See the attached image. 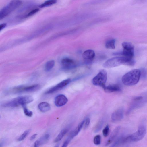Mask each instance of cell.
Segmentation results:
<instances>
[{"mask_svg":"<svg viewBox=\"0 0 147 147\" xmlns=\"http://www.w3.org/2000/svg\"><path fill=\"white\" fill-rule=\"evenodd\" d=\"M95 57L94 51L91 49L85 51L83 53L82 57L84 62L87 64L92 63Z\"/></svg>","mask_w":147,"mask_h":147,"instance_id":"cell-8","label":"cell"},{"mask_svg":"<svg viewBox=\"0 0 147 147\" xmlns=\"http://www.w3.org/2000/svg\"><path fill=\"white\" fill-rule=\"evenodd\" d=\"M85 120L83 121L80 123L75 129L70 134L72 138L78 134L80 131L84 124Z\"/></svg>","mask_w":147,"mask_h":147,"instance_id":"cell-17","label":"cell"},{"mask_svg":"<svg viewBox=\"0 0 147 147\" xmlns=\"http://www.w3.org/2000/svg\"><path fill=\"white\" fill-rule=\"evenodd\" d=\"M68 101L67 98L65 95L63 94H60L55 97L54 102L56 106L60 107L65 105Z\"/></svg>","mask_w":147,"mask_h":147,"instance_id":"cell-12","label":"cell"},{"mask_svg":"<svg viewBox=\"0 0 147 147\" xmlns=\"http://www.w3.org/2000/svg\"><path fill=\"white\" fill-rule=\"evenodd\" d=\"M55 64V61L52 60L48 61L46 63L45 69L46 71H49L53 67Z\"/></svg>","mask_w":147,"mask_h":147,"instance_id":"cell-22","label":"cell"},{"mask_svg":"<svg viewBox=\"0 0 147 147\" xmlns=\"http://www.w3.org/2000/svg\"><path fill=\"white\" fill-rule=\"evenodd\" d=\"M6 26V24L5 23H3L0 25V30L1 31L2 30L5 28Z\"/></svg>","mask_w":147,"mask_h":147,"instance_id":"cell-31","label":"cell"},{"mask_svg":"<svg viewBox=\"0 0 147 147\" xmlns=\"http://www.w3.org/2000/svg\"><path fill=\"white\" fill-rule=\"evenodd\" d=\"M143 98L142 96H138L135 97L133 99V100L135 101H138L142 100Z\"/></svg>","mask_w":147,"mask_h":147,"instance_id":"cell-30","label":"cell"},{"mask_svg":"<svg viewBox=\"0 0 147 147\" xmlns=\"http://www.w3.org/2000/svg\"><path fill=\"white\" fill-rule=\"evenodd\" d=\"M61 63L63 68L66 69H69L75 68L76 64L73 60L65 58L63 59L61 61Z\"/></svg>","mask_w":147,"mask_h":147,"instance_id":"cell-10","label":"cell"},{"mask_svg":"<svg viewBox=\"0 0 147 147\" xmlns=\"http://www.w3.org/2000/svg\"><path fill=\"white\" fill-rule=\"evenodd\" d=\"M124 110L123 108H120L114 112L111 115L112 121L117 122L121 120L123 117Z\"/></svg>","mask_w":147,"mask_h":147,"instance_id":"cell-11","label":"cell"},{"mask_svg":"<svg viewBox=\"0 0 147 147\" xmlns=\"http://www.w3.org/2000/svg\"><path fill=\"white\" fill-rule=\"evenodd\" d=\"M68 131V128H65L62 130L56 137L54 142H58L60 141Z\"/></svg>","mask_w":147,"mask_h":147,"instance_id":"cell-20","label":"cell"},{"mask_svg":"<svg viewBox=\"0 0 147 147\" xmlns=\"http://www.w3.org/2000/svg\"><path fill=\"white\" fill-rule=\"evenodd\" d=\"M141 73L140 77L142 78H144L146 76V71L144 68L141 69L140 70Z\"/></svg>","mask_w":147,"mask_h":147,"instance_id":"cell-27","label":"cell"},{"mask_svg":"<svg viewBox=\"0 0 147 147\" xmlns=\"http://www.w3.org/2000/svg\"><path fill=\"white\" fill-rule=\"evenodd\" d=\"M38 108L41 112H45L49 111L51 107L50 105L48 103L45 102H42L39 104Z\"/></svg>","mask_w":147,"mask_h":147,"instance_id":"cell-16","label":"cell"},{"mask_svg":"<svg viewBox=\"0 0 147 147\" xmlns=\"http://www.w3.org/2000/svg\"><path fill=\"white\" fill-rule=\"evenodd\" d=\"M107 80V72L105 70L102 69L93 78L92 82L94 85L99 86L103 88L105 86Z\"/></svg>","mask_w":147,"mask_h":147,"instance_id":"cell-5","label":"cell"},{"mask_svg":"<svg viewBox=\"0 0 147 147\" xmlns=\"http://www.w3.org/2000/svg\"><path fill=\"white\" fill-rule=\"evenodd\" d=\"M21 0H12L0 11V19L1 20L14 11L22 4Z\"/></svg>","mask_w":147,"mask_h":147,"instance_id":"cell-3","label":"cell"},{"mask_svg":"<svg viewBox=\"0 0 147 147\" xmlns=\"http://www.w3.org/2000/svg\"><path fill=\"white\" fill-rule=\"evenodd\" d=\"M122 46L123 49L134 51V47L130 42H125L122 43Z\"/></svg>","mask_w":147,"mask_h":147,"instance_id":"cell-21","label":"cell"},{"mask_svg":"<svg viewBox=\"0 0 147 147\" xmlns=\"http://www.w3.org/2000/svg\"><path fill=\"white\" fill-rule=\"evenodd\" d=\"M134 61L133 58H129L125 56L116 57L110 59L103 64L104 67L110 68L118 66L121 64L128 65H133Z\"/></svg>","mask_w":147,"mask_h":147,"instance_id":"cell-1","label":"cell"},{"mask_svg":"<svg viewBox=\"0 0 147 147\" xmlns=\"http://www.w3.org/2000/svg\"><path fill=\"white\" fill-rule=\"evenodd\" d=\"M103 124V121H100L96 126L95 131H99L102 127Z\"/></svg>","mask_w":147,"mask_h":147,"instance_id":"cell-28","label":"cell"},{"mask_svg":"<svg viewBox=\"0 0 147 147\" xmlns=\"http://www.w3.org/2000/svg\"><path fill=\"white\" fill-rule=\"evenodd\" d=\"M57 0H47L41 4L39 7L40 8H44L51 6L55 4Z\"/></svg>","mask_w":147,"mask_h":147,"instance_id":"cell-18","label":"cell"},{"mask_svg":"<svg viewBox=\"0 0 147 147\" xmlns=\"http://www.w3.org/2000/svg\"><path fill=\"white\" fill-rule=\"evenodd\" d=\"M33 98L30 96L26 95L18 96L11 100V103L14 107L20 105L23 106L32 102Z\"/></svg>","mask_w":147,"mask_h":147,"instance_id":"cell-6","label":"cell"},{"mask_svg":"<svg viewBox=\"0 0 147 147\" xmlns=\"http://www.w3.org/2000/svg\"><path fill=\"white\" fill-rule=\"evenodd\" d=\"M22 106L24 112L25 114L28 117H31L33 115L32 112L29 110L27 109L26 105H24Z\"/></svg>","mask_w":147,"mask_h":147,"instance_id":"cell-23","label":"cell"},{"mask_svg":"<svg viewBox=\"0 0 147 147\" xmlns=\"http://www.w3.org/2000/svg\"><path fill=\"white\" fill-rule=\"evenodd\" d=\"M141 73L140 69L132 70L124 75L121 80L124 84L127 86L136 85L138 82L140 78Z\"/></svg>","mask_w":147,"mask_h":147,"instance_id":"cell-2","label":"cell"},{"mask_svg":"<svg viewBox=\"0 0 147 147\" xmlns=\"http://www.w3.org/2000/svg\"><path fill=\"white\" fill-rule=\"evenodd\" d=\"M109 128L108 125H107L103 129V135L105 137L107 136L109 134Z\"/></svg>","mask_w":147,"mask_h":147,"instance_id":"cell-26","label":"cell"},{"mask_svg":"<svg viewBox=\"0 0 147 147\" xmlns=\"http://www.w3.org/2000/svg\"><path fill=\"white\" fill-rule=\"evenodd\" d=\"M30 130L28 129L25 131L18 139V141H21L24 140L29 134Z\"/></svg>","mask_w":147,"mask_h":147,"instance_id":"cell-24","label":"cell"},{"mask_svg":"<svg viewBox=\"0 0 147 147\" xmlns=\"http://www.w3.org/2000/svg\"><path fill=\"white\" fill-rule=\"evenodd\" d=\"M90 120L89 118H87L85 120L84 124V127L86 128L89 125Z\"/></svg>","mask_w":147,"mask_h":147,"instance_id":"cell-29","label":"cell"},{"mask_svg":"<svg viewBox=\"0 0 147 147\" xmlns=\"http://www.w3.org/2000/svg\"><path fill=\"white\" fill-rule=\"evenodd\" d=\"M71 80L68 78L64 80L56 86L51 88L45 93L47 94H51L60 90L68 85L70 82Z\"/></svg>","mask_w":147,"mask_h":147,"instance_id":"cell-9","label":"cell"},{"mask_svg":"<svg viewBox=\"0 0 147 147\" xmlns=\"http://www.w3.org/2000/svg\"><path fill=\"white\" fill-rule=\"evenodd\" d=\"M49 138L50 135L49 134H45L35 141L34 144V146L39 147L46 143L49 140Z\"/></svg>","mask_w":147,"mask_h":147,"instance_id":"cell-13","label":"cell"},{"mask_svg":"<svg viewBox=\"0 0 147 147\" xmlns=\"http://www.w3.org/2000/svg\"><path fill=\"white\" fill-rule=\"evenodd\" d=\"M146 133V128L145 125L143 123L141 124L136 131L126 136L127 142L139 141L144 137Z\"/></svg>","mask_w":147,"mask_h":147,"instance_id":"cell-4","label":"cell"},{"mask_svg":"<svg viewBox=\"0 0 147 147\" xmlns=\"http://www.w3.org/2000/svg\"><path fill=\"white\" fill-rule=\"evenodd\" d=\"M120 128V126H118L115 129L107 141L106 145H107L110 144L114 140L117 136Z\"/></svg>","mask_w":147,"mask_h":147,"instance_id":"cell-15","label":"cell"},{"mask_svg":"<svg viewBox=\"0 0 147 147\" xmlns=\"http://www.w3.org/2000/svg\"><path fill=\"white\" fill-rule=\"evenodd\" d=\"M115 40L114 39L109 40L106 42L105 47L108 49H114L115 48Z\"/></svg>","mask_w":147,"mask_h":147,"instance_id":"cell-19","label":"cell"},{"mask_svg":"<svg viewBox=\"0 0 147 147\" xmlns=\"http://www.w3.org/2000/svg\"><path fill=\"white\" fill-rule=\"evenodd\" d=\"M105 91L107 93L118 92L121 90L120 87L116 84L110 85L103 88Z\"/></svg>","mask_w":147,"mask_h":147,"instance_id":"cell-14","label":"cell"},{"mask_svg":"<svg viewBox=\"0 0 147 147\" xmlns=\"http://www.w3.org/2000/svg\"><path fill=\"white\" fill-rule=\"evenodd\" d=\"M37 135V134H35L33 135L30 137V140H33L35 138H36V137Z\"/></svg>","mask_w":147,"mask_h":147,"instance_id":"cell-32","label":"cell"},{"mask_svg":"<svg viewBox=\"0 0 147 147\" xmlns=\"http://www.w3.org/2000/svg\"><path fill=\"white\" fill-rule=\"evenodd\" d=\"M40 86L38 84H34L28 86H19L14 88L15 92H31L36 91L39 89Z\"/></svg>","mask_w":147,"mask_h":147,"instance_id":"cell-7","label":"cell"},{"mask_svg":"<svg viewBox=\"0 0 147 147\" xmlns=\"http://www.w3.org/2000/svg\"><path fill=\"white\" fill-rule=\"evenodd\" d=\"M94 143L96 145H99L101 142V136L100 135H98L96 136L94 138Z\"/></svg>","mask_w":147,"mask_h":147,"instance_id":"cell-25","label":"cell"}]
</instances>
